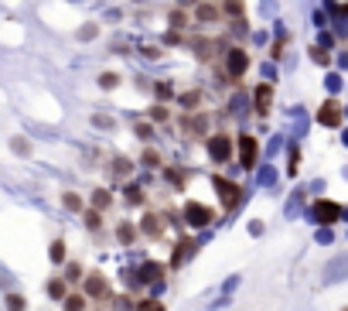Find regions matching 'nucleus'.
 Wrapping results in <instances>:
<instances>
[{"label":"nucleus","instance_id":"obj_1","mask_svg":"<svg viewBox=\"0 0 348 311\" xmlns=\"http://www.w3.org/2000/svg\"><path fill=\"white\" fill-rule=\"evenodd\" d=\"M246 65H249L246 48H229V51H225V75H232V79H239V75L246 72Z\"/></svg>","mask_w":348,"mask_h":311},{"label":"nucleus","instance_id":"obj_2","mask_svg":"<svg viewBox=\"0 0 348 311\" xmlns=\"http://www.w3.org/2000/svg\"><path fill=\"white\" fill-rule=\"evenodd\" d=\"M317 120H321L325 127H338V123H341V106H338V103H321Z\"/></svg>","mask_w":348,"mask_h":311},{"label":"nucleus","instance_id":"obj_3","mask_svg":"<svg viewBox=\"0 0 348 311\" xmlns=\"http://www.w3.org/2000/svg\"><path fill=\"white\" fill-rule=\"evenodd\" d=\"M215 192L222 195V202L225 205H236V198H239V185H232V182H225V178H215Z\"/></svg>","mask_w":348,"mask_h":311},{"label":"nucleus","instance_id":"obj_4","mask_svg":"<svg viewBox=\"0 0 348 311\" xmlns=\"http://www.w3.org/2000/svg\"><path fill=\"white\" fill-rule=\"evenodd\" d=\"M86 294H89V298H110V284H106L99 274H92L89 280H86Z\"/></svg>","mask_w":348,"mask_h":311},{"label":"nucleus","instance_id":"obj_5","mask_svg":"<svg viewBox=\"0 0 348 311\" xmlns=\"http://www.w3.org/2000/svg\"><path fill=\"white\" fill-rule=\"evenodd\" d=\"M239 147H243V164L253 168V164H256V140L253 137H239Z\"/></svg>","mask_w":348,"mask_h":311},{"label":"nucleus","instance_id":"obj_6","mask_svg":"<svg viewBox=\"0 0 348 311\" xmlns=\"http://www.w3.org/2000/svg\"><path fill=\"white\" fill-rule=\"evenodd\" d=\"M208 150L215 154V161H229V150H232V144H229V137H215L212 144H208Z\"/></svg>","mask_w":348,"mask_h":311},{"label":"nucleus","instance_id":"obj_7","mask_svg":"<svg viewBox=\"0 0 348 311\" xmlns=\"http://www.w3.org/2000/svg\"><path fill=\"white\" fill-rule=\"evenodd\" d=\"M314 216L321 222H335L338 219V205H335V202H317V205H314Z\"/></svg>","mask_w":348,"mask_h":311},{"label":"nucleus","instance_id":"obj_8","mask_svg":"<svg viewBox=\"0 0 348 311\" xmlns=\"http://www.w3.org/2000/svg\"><path fill=\"white\" fill-rule=\"evenodd\" d=\"M273 103V89L270 86H256V113H266Z\"/></svg>","mask_w":348,"mask_h":311},{"label":"nucleus","instance_id":"obj_9","mask_svg":"<svg viewBox=\"0 0 348 311\" xmlns=\"http://www.w3.org/2000/svg\"><path fill=\"white\" fill-rule=\"evenodd\" d=\"M195 21H202V24L219 21V7H212V4H198V11H195Z\"/></svg>","mask_w":348,"mask_h":311},{"label":"nucleus","instance_id":"obj_10","mask_svg":"<svg viewBox=\"0 0 348 311\" xmlns=\"http://www.w3.org/2000/svg\"><path fill=\"white\" fill-rule=\"evenodd\" d=\"M188 219L195 222V226H205L212 216H208V209H205V205H195V202H191V205H188Z\"/></svg>","mask_w":348,"mask_h":311},{"label":"nucleus","instance_id":"obj_11","mask_svg":"<svg viewBox=\"0 0 348 311\" xmlns=\"http://www.w3.org/2000/svg\"><path fill=\"white\" fill-rule=\"evenodd\" d=\"M62 205H65L68 212H82V198L75 195V192H65V195H62Z\"/></svg>","mask_w":348,"mask_h":311},{"label":"nucleus","instance_id":"obj_12","mask_svg":"<svg viewBox=\"0 0 348 311\" xmlns=\"http://www.w3.org/2000/svg\"><path fill=\"white\" fill-rule=\"evenodd\" d=\"M65 280H58V277H55V280H48V294H51V298H55V301H62V298H65Z\"/></svg>","mask_w":348,"mask_h":311},{"label":"nucleus","instance_id":"obj_13","mask_svg":"<svg viewBox=\"0 0 348 311\" xmlns=\"http://www.w3.org/2000/svg\"><path fill=\"white\" fill-rule=\"evenodd\" d=\"M171 28H188V11H171Z\"/></svg>","mask_w":348,"mask_h":311},{"label":"nucleus","instance_id":"obj_14","mask_svg":"<svg viewBox=\"0 0 348 311\" xmlns=\"http://www.w3.org/2000/svg\"><path fill=\"white\" fill-rule=\"evenodd\" d=\"M24 304H28V301H24L21 294H7V311H24Z\"/></svg>","mask_w":348,"mask_h":311},{"label":"nucleus","instance_id":"obj_15","mask_svg":"<svg viewBox=\"0 0 348 311\" xmlns=\"http://www.w3.org/2000/svg\"><path fill=\"white\" fill-rule=\"evenodd\" d=\"M51 260H55V264H62V260H65V243H62V240L51 243Z\"/></svg>","mask_w":348,"mask_h":311},{"label":"nucleus","instance_id":"obj_16","mask_svg":"<svg viewBox=\"0 0 348 311\" xmlns=\"http://www.w3.org/2000/svg\"><path fill=\"white\" fill-rule=\"evenodd\" d=\"M99 86L113 89V86H120V75H116V72H102V75H99Z\"/></svg>","mask_w":348,"mask_h":311},{"label":"nucleus","instance_id":"obj_17","mask_svg":"<svg viewBox=\"0 0 348 311\" xmlns=\"http://www.w3.org/2000/svg\"><path fill=\"white\" fill-rule=\"evenodd\" d=\"M11 147L17 150V154H24V158L31 154V144H28V140H24V137H14V140H11Z\"/></svg>","mask_w":348,"mask_h":311},{"label":"nucleus","instance_id":"obj_18","mask_svg":"<svg viewBox=\"0 0 348 311\" xmlns=\"http://www.w3.org/2000/svg\"><path fill=\"white\" fill-rule=\"evenodd\" d=\"M198 99H202L198 92H188V96H181V106L184 110H198Z\"/></svg>","mask_w":348,"mask_h":311},{"label":"nucleus","instance_id":"obj_19","mask_svg":"<svg viewBox=\"0 0 348 311\" xmlns=\"http://www.w3.org/2000/svg\"><path fill=\"white\" fill-rule=\"evenodd\" d=\"M96 35H99V28H96V24H82V28H79V38H82V41H89V38H96Z\"/></svg>","mask_w":348,"mask_h":311},{"label":"nucleus","instance_id":"obj_20","mask_svg":"<svg viewBox=\"0 0 348 311\" xmlns=\"http://www.w3.org/2000/svg\"><path fill=\"white\" fill-rule=\"evenodd\" d=\"M99 209H89V212H86V226H89V229H99Z\"/></svg>","mask_w":348,"mask_h":311},{"label":"nucleus","instance_id":"obj_21","mask_svg":"<svg viewBox=\"0 0 348 311\" xmlns=\"http://www.w3.org/2000/svg\"><path fill=\"white\" fill-rule=\"evenodd\" d=\"M86 308V301L79 298V294H75V298H65V311H82Z\"/></svg>","mask_w":348,"mask_h":311},{"label":"nucleus","instance_id":"obj_22","mask_svg":"<svg viewBox=\"0 0 348 311\" xmlns=\"http://www.w3.org/2000/svg\"><path fill=\"white\" fill-rule=\"evenodd\" d=\"M92 202H96V209H106V205H110V192H102V188H99V192L92 195Z\"/></svg>","mask_w":348,"mask_h":311},{"label":"nucleus","instance_id":"obj_23","mask_svg":"<svg viewBox=\"0 0 348 311\" xmlns=\"http://www.w3.org/2000/svg\"><path fill=\"white\" fill-rule=\"evenodd\" d=\"M137 311H164V304H160V301H140Z\"/></svg>","mask_w":348,"mask_h":311},{"label":"nucleus","instance_id":"obj_24","mask_svg":"<svg viewBox=\"0 0 348 311\" xmlns=\"http://www.w3.org/2000/svg\"><path fill=\"white\" fill-rule=\"evenodd\" d=\"M133 236H137V229H133V226H126V222H123V226H120V240H123V243H130V240H133Z\"/></svg>","mask_w":348,"mask_h":311},{"label":"nucleus","instance_id":"obj_25","mask_svg":"<svg viewBox=\"0 0 348 311\" xmlns=\"http://www.w3.org/2000/svg\"><path fill=\"white\" fill-rule=\"evenodd\" d=\"M150 120H168V106H154L150 110Z\"/></svg>","mask_w":348,"mask_h":311},{"label":"nucleus","instance_id":"obj_26","mask_svg":"<svg viewBox=\"0 0 348 311\" xmlns=\"http://www.w3.org/2000/svg\"><path fill=\"white\" fill-rule=\"evenodd\" d=\"M225 11L229 14H243V4H239V0H225Z\"/></svg>","mask_w":348,"mask_h":311},{"label":"nucleus","instance_id":"obj_27","mask_svg":"<svg viewBox=\"0 0 348 311\" xmlns=\"http://www.w3.org/2000/svg\"><path fill=\"white\" fill-rule=\"evenodd\" d=\"M150 134H154V127H150V123H140V127H137V137H150Z\"/></svg>","mask_w":348,"mask_h":311},{"label":"nucleus","instance_id":"obj_28","mask_svg":"<svg viewBox=\"0 0 348 311\" xmlns=\"http://www.w3.org/2000/svg\"><path fill=\"white\" fill-rule=\"evenodd\" d=\"M68 280H79V277H82V270H79V264H72V267H68Z\"/></svg>","mask_w":348,"mask_h":311},{"label":"nucleus","instance_id":"obj_29","mask_svg":"<svg viewBox=\"0 0 348 311\" xmlns=\"http://www.w3.org/2000/svg\"><path fill=\"white\" fill-rule=\"evenodd\" d=\"M195 4H198V0H181V7H195Z\"/></svg>","mask_w":348,"mask_h":311}]
</instances>
